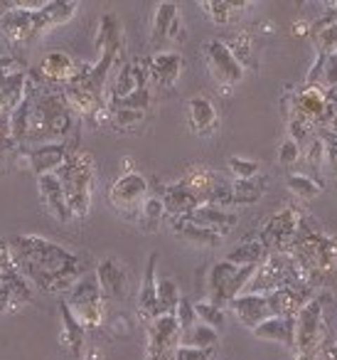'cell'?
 <instances>
[{"instance_id": "cell-41", "label": "cell", "mask_w": 337, "mask_h": 360, "mask_svg": "<svg viewBox=\"0 0 337 360\" xmlns=\"http://www.w3.org/2000/svg\"><path fill=\"white\" fill-rule=\"evenodd\" d=\"M116 40H124V30H121V22L114 13H106L104 18L99 20V30H96V47L99 52L104 50L109 42H116Z\"/></svg>"}, {"instance_id": "cell-58", "label": "cell", "mask_w": 337, "mask_h": 360, "mask_svg": "<svg viewBox=\"0 0 337 360\" xmlns=\"http://www.w3.org/2000/svg\"><path fill=\"white\" fill-rule=\"evenodd\" d=\"M0 274H3V269H0Z\"/></svg>"}, {"instance_id": "cell-13", "label": "cell", "mask_w": 337, "mask_h": 360, "mask_svg": "<svg viewBox=\"0 0 337 360\" xmlns=\"http://www.w3.org/2000/svg\"><path fill=\"white\" fill-rule=\"evenodd\" d=\"M99 286L104 291L106 301H124L128 294V271H126L124 262H119L116 257H106L96 264L94 269Z\"/></svg>"}, {"instance_id": "cell-15", "label": "cell", "mask_w": 337, "mask_h": 360, "mask_svg": "<svg viewBox=\"0 0 337 360\" xmlns=\"http://www.w3.org/2000/svg\"><path fill=\"white\" fill-rule=\"evenodd\" d=\"M138 316L145 321V326L153 319H158V252H150L148 264L143 271V281H140L138 291Z\"/></svg>"}, {"instance_id": "cell-5", "label": "cell", "mask_w": 337, "mask_h": 360, "mask_svg": "<svg viewBox=\"0 0 337 360\" xmlns=\"http://www.w3.org/2000/svg\"><path fill=\"white\" fill-rule=\"evenodd\" d=\"M67 306L74 311V316L86 326V328H99L106 321V296L99 286L96 274H84L74 286L70 289Z\"/></svg>"}, {"instance_id": "cell-14", "label": "cell", "mask_w": 337, "mask_h": 360, "mask_svg": "<svg viewBox=\"0 0 337 360\" xmlns=\"http://www.w3.org/2000/svg\"><path fill=\"white\" fill-rule=\"evenodd\" d=\"M317 291L308 289H298V286H278L276 291L266 296L268 299V309H271V316H283V319H296L300 314V309L308 304V301L315 296Z\"/></svg>"}, {"instance_id": "cell-8", "label": "cell", "mask_w": 337, "mask_h": 360, "mask_svg": "<svg viewBox=\"0 0 337 360\" xmlns=\"http://www.w3.org/2000/svg\"><path fill=\"white\" fill-rule=\"evenodd\" d=\"M145 200H148V180L138 170L121 173L114 180V186L109 188V202L114 205V210H119L128 220L140 217V207Z\"/></svg>"}, {"instance_id": "cell-29", "label": "cell", "mask_w": 337, "mask_h": 360, "mask_svg": "<svg viewBox=\"0 0 337 360\" xmlns=\"http://www.w3.org/2000/svg\"><path fill=\"white\" fill-rule=\"evenodd\" d=\"M62 94H65V101L70 104V109L74 111L79 119H86V116L94 114L99 106L106 104L104 96H99L96 91L86 89V86H62Z\"/></svg>"}, {"instance_id": "cell-52", "label": "cell", "mask_w": 337, "mask_h": 360, "mask_svg": "<svg viewBox=\"0 0 337 360\" xmlns=\"http://www.w3.org/2000/svg\"><path fill=\"white\" fill-rule=\"evenodd\" d=\"M322 91H335L337 89V55L325 60V72H322Z\"/></svg>"}, {"instance_id": "cell-55", "label": "cell", "mask_w": 337, "mask_h": 360, "mask_svg": "<svg viewBox=\"0 0 337 360\" xmlns=\"http://www.w3.org/2000/svg\"><path fill=\"white\" fill-rule=\"evenodd\" d=\"M293 35H296V37H310V22L296 20V22H293Z\"/></svg>"}, {"instance_id": "cell-48", "label": "cell", "mask_w": 337, "mask_h": 360, "mask_svg": "<svg viewBox=\"0 0 337 360\" xmlns=\"http://www.w3.org/2000/svg\"><path fill=\"white\" fill-rule=\"evenodd\" d=\"M325 141V168L332 173V178L337 180V131L330 129H317Z\"/></svg>"}, {"instance_id": "cell-20", "label": "cell", "mask_w": 337, "mask_h": 360, "mask_svg": "<svg viewBox=\"0 0 337 360\" xmlns=\"http://www.w3.org/2000/svg\"><path fill=\"white\" fill-rule=\"evenodd\" d=\"M170 230H173V235L178 237L180 242L192 245V247H219L224 242V237L219 235V232L207 230V227L197 225V222L190 220V217H175Z\"/></svg>"}, {"instance_id": "cell-6", "label": "cell", "mask_w": 337, "mask_h": 360, "mask_svg": "<svg viewBox=\"0 0 337 360\" xmlns=\"http://www.w3.org/2000/svg\"><path fill=\"white\" fill-rule=\"evenodd\" d=\"M303 212L305 210L300 205H286L278 212H273L266 220V225L258 230V242L268 252H283V255H288L293 250L298 230H300Z\"/></svg>"}, {"instance_id": "cell-35", "label": "cell", "mask_w": 337, "mask_h": 360, "mask_svg": "<svg viewBox=\"0 0 337 360\" xmlns=\"http://www.w3.org/2000/svg\"><path fill=\"white\" fill-rule=\"evenodd\" d=\"M79 11V3L74 0H47V6L42 8V15L47 20V27H62L72 20Z\"/></svg>"}, {"instance_id": "cell-39", "label": "cell", "mask_w": 337, "mask_h": 360, "mask_svg": "<svg viewBox=\"0 0 337 360\" xmlns=\"http://www.w3.org/2000/svg\"><path fill=\"white\" fill-rule=\"evenodd\" d=\"M286 124H288V139L296 141L300 148L312 139V136H315V131H317V126L310 124V121H308L305 116L298 114V111H291V116L286 119Z\"/></svg>"}, {"instance_id": "cell-36", "label": "cell", "mask_w": 337, "mask_h": 360, "mask_svg": "<svg viewBox=\"0 0 337 360\" xmlns=\"http://www.w3.org/2000/svg\"><path fill=\"white\" fill-rule=\"evenodd\" d=\"M180 18L178 13V6L175 3H160L158 8H155V18H153V42L155 45H160V42L168 40V32L170 27H173V22Z\"/></svg>"}, {"instance_id": "cell-4", "label": "cell", "mask_w": 337, "mask_h": 360, "mask_svg": "<svg viewBox=\"0 0 337 360\" xmlns=\"http://www.w3.org/2000/svg\"><path fill=\"white\" fill-rule=\"evenodd\" d=\"M256 269L258 266H237L227 259L214 262L207 271V296L204 299L222 309H229V304L246 291V284L251 281Z\"/></svg>"}, {"instance_id": "cell-26", "label": "cell", "mask_w": 337, "mask_h": 360, "mask_svg": "<svg viewBox=\"0 0 337 360\" xmlns=\"http://www.w3.org/2000/svg\"><path fill=\"white\" fill-rule=\"evenodd\" d=\"M258 340H271L281 343L286 348H293L296 343V319H283V316H268L263 323H258L251 330Z\"/></svg>"}, {"instance_id": "cell-54", "label": "cell", "mask_w": 337, "mask_h": 360, "mask_svg": "<svg viewBox=\"0 0 337 360\" xmlns=\"http://www.w3.org/2000/svg\"><path fill=\"white\" fill-rule=\"evenodd\" d=\"M22 70V65L18 60H13V57H3L0 55V84L8 79V77L13 75V72Z\"/></svg>"}, {"instance_id": "cell-21", "label": "cell", "mask_w": 337, "mask_h": 360, "mask_svg": "<svg viewBox=\"0 0 337 360\" xmlns=\"http://www.w3.org/2000/svg\"><path fill=\"white\" fill-rule=\"evenodd\" d=\"M37 191L42 195V202L47 205V210L57 217L60 222H70V207H67V195L62 188V180L57 178V173H47L42 178H37Z\"/></svg>"}, {"instance_id": "cell-12", "label": "cell", "mask_w": 337, "mask_h": 360, "mask_svg": "<svg viewBox=\"0 0 337 360\" xmlns=\"http://www.w3.org/2000/svg\"><path fill=\"white\" fill-rule=\"evenodd\" d=\"M72 153L74 150L67 143H42V146H22L20 148V158L25 160L27 168L37 178H42L47 173H57Z\"/></svg>"}, {"instance_id": "cell-17", "label": "cell", "mask_w": 337, "mask_h": 360, "mask_svg": "<svg viewBox=\"0 0 337 360\" xmlns=\"http://www.w3.org/2000/svg\"><path fill=\"white\" fill-rule=\"evenodd\" d=\"M229 311L239 319V323H244L246 328H256L258 323L271 316V309H268V299L261 294H239L237 299L229 304Z\"/></svg>"}, {"instance_id": "cell-28", "label": "cell", "mask_w": 337, "mask_h": 360, "mask_svg": "<svg viewBox=\"0 0 337 360\" xmlns=\"http://www.w3.org/2000/svg\"><path fill=\"white\" fill-rule=\"evenodd\" d=\"M190 220H194L197 225L207 227L212 232H219V235H227L234 225H239V215L232 210H224V207H214V205H199L192 215H187Z\"/></svg>"}, {"instance_id": "cell-51", "label": "cell", "mask_w": 337, "mask_h": 360, "mask_svg": "<svg viewBox=\"0 0 337 360\" xmlns=\"http://www.w3.org/2000/svg\"><path fill=\"white\" fill-rule=\"evenodd\" d=\"M173 360H217V350L190 348V345H178Z\"/></svg>"}, {"instance_id": "cell-50", "label": "cell", "mask_w": 337, "mask_h": 360, "mask_svg": "<svg viewBox=\"0 0 337 360\" xmlns=\"http://www.w3.org/2000/svg\"><path fill=\"white\" fill-rule=\"evenodd\" d=\"M175 319H178V323L183 330H187L190 326L197 323L199 319H197V311H194V301H190L187 296H183L180 304H178V309H175Z\"/></svg>"}, {"instance_id": "cell-45", "label": "cell", "mask_w": 337, "mask_h": 360, "mask_svg": "<svg viewBox=\"0 0 337 360\" xmlns=\"http://www.w3.org/2000/svg\"><path fill=\"white\" fill-rule=\"evenodd\" d=\"M150 86L148 89H133L128 96H124L121 101H116L111 109H131V111H145L150 106Z\"/></svg>"}, {"instance_id": "cell-18", "label": "cell", "mask_w": 337, "mask_h": 360, "mask_svg": "<svg viewBox=\"0 0 337 360\" xmlns=\"http://www.w3.org/2000/svg\"><path fill=\"white\" fill-rule=\"evenodd\" d=\"M160 198H163V205H165V212L170 217H187L197 210L202 202L199 198L194 195L190 188H185L183 183H170V186H163L160 188Z\"/></svg>"}, {"instance_id": "cell-25", "label": "cell", "mask_w": 337, "mask_h": 360, "mask_svg": "<svg viewBox=\"0 0 337 360\" xmlns=\"http://www.w3.org/2000/svg\"><path fill=\"white\" fill-rule=\"evenodd\" d=\"M219 40L232 50V55L237 57L239 65H242L244 70H258L261 60H258V47H256V37H253V32L234 30V32H229V35L219 37Z\"/></svg>"}, {"instance_id": "cell-47", "label": "cell", "mask_w": 337, "mask_h": 360, "mask_svg": "<svg viewBox=\"0 0 337 360\" xmlns=\"http://www.w3.org/2000/svg\"><path fill=\"white\" fill-rule=\"evenodd\" d=\"M303 158V148L296 143L293 139H283V143L278 146V165L281 168H293V165H298V160Z\"/></svg>"}, {"instance_id": "cell-34", "label": "cell", "mask_w": 337, "mask_h": 360, "mask_svg": "<svg viewBox=\"0 0 337 360\" xmlns=\"http://www.w3.org/2000/svg\"><path fill=\"white\" fill-rule=\"evenodd\" d=\"M234 191V205H256L258 200L266 193V178L258 175V178H249V180H234L232 183Z\"/></svg>"}, {"instance_id": "cell-44", "label": "cell", "mask_w": 337, "mask_h": 360, "mask_svg": "<svg viewBox=\"0 0 337 360\" xmlns=\"http://www.w3.org/2000/svg\"><path fill=\"white\" fill-rule=\"evenodd\" d=\"M227 163H229V170L234 173V180H249V178H258V175H261V165H258V160L242 158V155H232Z\"/></svg>"}, {"instance_id": "cell-27", "label": "cell", "mask_w": 337, "mask_h": 360, "mask_svg": "<svg viewBox=\"0 0 337 360\" xmlns=\"http://www.w3.org/2000/svg\"><path fill=\"white\" fill-rule=\"evenodd\" d=\"M74 67H77V62L72 60L67 52H50V55L42 57L37 70H40L42 79H45L47 84L65 86L67 82L72 79V75H74Z\"/></svg>"}, {"instance_id": "cell-16", "label": "cell", "mask_w": 337, "mask_h": 360, "mask_svg": "<svg viewBox=\"0 0 337 360\" xmlns=\"http://www.w3.org/2000/svg\"><path fill=\"white\" fill-rule=\"evenodd\" d=\"M60 319H62V345H65L72 358L81 360L86 350V330L89 328L77 319L74 311L67 306V301L60 304Z\"/></svg>"}, {"instance_id": "cell-38", "label": "cell", "mask_w": 337, "mask_h": 360, "mask_svg": "<svg viewBox=\"0 0 337 360\" xmlns=\"http://www.w3.org/2000/svg\"><path fill=\"white\" fill-rule=\"evenodd\" d=\"M168 215L165 212V205H163V198L160 195H148V200L143 202V207H140V227H143V232H155L160 227V220Z\"/></svg>"}, {"instance_id": "cell-56", "label": "cell", "mask_w": 337, "mask_h": 360, "mask_svg": "<svg viewBox=\"0 0 337 360\" xmlns=\"http://www.w3.org/2000/svg\"><path fill=\"white\" fill-rule=\"evenodd\" d=\"M185 37V30H183V20H175L173 22V27H170V32H168V40H173V42H178V40H183Z\"/></svg>"}, {"instance_id": "cell-2", "label": "cell", "mask_w": 337, "mask_h": 360, "mask_svg": "<svg viewBox=\"0 0 337 360\" xmlns=\"http://www.w3.org/2000/svg\"><path fill=\"white\" fill-rule=\"evenodd\" d=\"M327 294L317 291L296 316V343H293V360H320L327 345V321H325Z\"/></svg>"}, {"instance_id": "cell-24", "label": "cell", "mask_w": 337, "mask_h": 360, "mask_svg": "<svg viewBox=\"0 0 337 360\" xmlns=\"http://www.w3.org/2000/svg\"><path fill=\"white\" fill-rule=\"evenodd\" d=\"M150 67V82L158 86H173L183 75L185 60L178 52H155L148 60Z\"/></svg>"}, {"instance_id": "cell-53", "label": "cell", "mask_w": 337, "mask_h": 360, "mask_svg": "<svg viewBox=\"0 0 337 360\" xmlns=\"http://www.w3.org/2000/svg\"><path fill=\"white\" fill-rule=\"evenodd\" d=\"M15 148L13 143V136H11V124H8L6 116H0V155L6 153V150Z\"/></svg>"}, {"instance_id": "cell-31", "label": "cell", "mask_w": 337, "mask_h": 360, "mask_svg": "<svg viewBox=\"0 0 337 360\" xmlns=\"http://www.w3.org/2000/svg\"><path fill=\"white\" fill-rule=\"evenodd\" d=\"M219 340H222L219 330H214L212 326L202 323V321L190 326V328L183 330V335H180V345H190V348H202V350H217Z\"/></svg>"}, {"instance_id": "cell-42", "label": "cell", "mask_w": 337, "mask_h": 360, "mask_svg": "<svg viewBox=\"0 0 337 360\" xmlns=\"http://www.w3.org/2000/svg\"><path fill=\"white\" fill-rule=\"evenodd\" d=\"M180 299H183V294H180L178 284H175L173 279H158V311L160 314H175Z\"/></svg>"}, {"instance_id": "cell-46", "label": "cell", "mask_w": 337, "mask_h": 360, "mask_svg": "<svg viewBox=\"0 0 337 360\" xmlns=\"http://www.w3.org/2000/svg\"><path fill=\"white\" fill-rule=\"evenodd\" d=\"M204 205H214V207H224V210H229V207H234V191H232V183H227V180H219L217 186H214V191L209 193L207 202Z\"/></svg>"}, {"instance_id": "cell-22", "label": "cell", "mask_w": 337, "mask_h": 360, "mask_svg": "<svg viewBox=\"0 0 337 360\" xmlns=\"http://www.w3.org/2000/svg\"><path fill=\"white\" fill-rule=\"evenodd\" d=\"M310 42L315 47V55H337V11H327L320 20L310 22Z\"/></svg>"}, {"instance_id": "cell-9", "label": "cell", "mask_w": 337, "mask_h": 360, "mask_svg": "<svg viewBox=\"0 0 337 360\" xmlns=\"http://www.w3.org/2000/svg\"><path fill=\"white\" fill-rule=\"evenodd\" d=\"M204 62H207L212 79L217 82L224 91L234 89V86L244 79V75H246V70L239 65V60L232 55V50H229L219 37H214V40H209L207 45H204Z\"/></svg>"}, {"instance_id": "cell-30", "label": "cell", "mask_w": 337, "mask_h": 360, "mask_svg": "<svg viewBox=\"0 0 337 360\" xmlns=\"http://www.w3.org/2000/svg\"><path fill=\"white\" fill-rule=\"evenodd\" d=\"M219 180H222V175L219 173H214V170H209V168H202V165H197V168H192V170H187L185 173V178L180 180L185 188H190V191L194 193V195L199 198V202H207V198H209V193L214 191V186H217Z\"/></svg>"}, {"instance_id": "cell-11", "label": "cell", "mask_w": 337, "mask_h": 360, "mask_svg": "<svg viewBox=\"0 0 337 360\" xmlns=\"http://www.w3.org/2000/svg\"><path fill=\"white\" fill-rule=\"evenodd\" d=\"M145 333H148L145 355H175L183 328H180L175 314H160L158 319L145 326Z\"/></svg>"}, {"instance_id": "cell-49", "label": "cell", "mask_w": 337, "mask_h": 360, "mask_svg": "<svg viewBox=\"0 0 337 360\" xmlns=\"http://www.w3.org/2000/svg\"><path fill=\"white\" fill-rule=\"evenodd\" d=\"M145 111H131V109H114V119H111V126L121 131H131L136 126L143 124Z\"/></svg>"}, {"instance_id": "cell-1", "label": "cell", "mask_w": 337, "mask_h": 360, "mask_svg": "<svg viewBox=\"0 0 337 360\" xmlns=\"http://www.w3.org/2000/svg\"><path fill=\"white\" fill-rule=\"evenodd\" d=\"M15 269L35 289L47 294L70 291L84 276V257L40 235H20L11 240Z\"/></svg>"}, {"instance_id": "cell-43", "label": "cell", "mask_w": 337, "mask_h": 360, "mask_svg": "<svg viewBox=\"0 0 337 360\" xmlns=\"http://www.w3.org/2000/svg\"><path fill=\"white\" fill-rule=\"evenodd\" d=\"M303 160H305L312 170L325 168V141H322L320 131H315V136L303 146Z\"/></svg>"}, {"instance_id": "cell-3", "label": "cell", "mask_w": 337, "mask_h": 360, "mask_svg": "<svg viewBox=\"0 0 337 360\" xmlns=\"http://www.w3.org/2000/svg\"><path fill=\"white\" fill-rule=\"evenodd\" d=\"M67 195L72 220H84L91 210V186H94V158L86 150H77L57 170Z\"/></svg>"}, {"instance_id": "cell-33", "label": "cell", "mask_w": 337, "mask_h": 360, "mask_svg": "<svg viewBox=\"0 0 337 360\" xmlns=\"http://www.w3.org/2000/svg\"><path fill=\"white\" fill-rule=\"evenodd\" d=\"M268 255H271V252H268L256 237V240H249V242H244V245L229 250L224 259L232 262V264H237V266H258Z\"/></svg>"}, {"instance_id": "cell-57", "label": "cell", "mask_w": 337, "mask_h": 360, "mask_svg": "<svg viewBox=\"0 0 337 360\" xmlns=\"http://www.w3.org/2000/svg\"><path fill=\"white\" fill-rule=\"evenodd\" d=\"M81 360H104V353H101L96 345H86V350H84V358Z\"/></svg>"}, {"instance_id": "cell-40", "label": "cell", "mask_w": 337, "mask_h": 360, "mask_svg": "<svg viewBox=\"0 0 337 360\" xmlns=\"http://www.w3.org/2000/svg\"><path fill=\"white\" fill-rule=\"evenodd\" d=\"M194 311H197V319L202 321V323L212 326L214 330H222L224 326H227V311H224L222 306L212 304V301H207V299L194 301Z\"/></svg>"}, {"instance_id": "cell-23", "label": "cell", "mask_w": 337, "mask_h": 360, "mask_svg": "<svg viewBox=\"0 0 337 360\" xmlns=\"http://www.w3.org/2000/svg\"><path fill=\"white\" fill-rule=\"evenodd\" d=\"M187 121L192 134L197 136H212L219 126L217 106L207 96H192L187 101Z\"/></svg>"}, {"instance_id": "cell-10", "label": "cell", "mask_w": 337, "mask_h": 360, "mask_svg": "<svg viewBox=\"0 0 337 360\" xmlns=\"http://www.w3.org/2000/svg\"><path fill=\"white\" fill-rule=\"evenodd\" d=\"M288 279H291V255L271 252V255L258 264V269L253 271L251 281L246 284L244 294L268 296L271 291H276L278 286H286Z\"/></svg>"}, {"instance_id": "cell-32", "label": "cell", "mask_w": 337, "mask_h": 360, "mask_svg": "<svg viewBox=\"0 0 337 360\" xmlns=\"http://www.w3.org/2000/svg\"><path fill=\"white\" fill-rule=\"evenodd\" d=\"M246 6H249V3H237V0H204L199 8H202L204 15H207L214 25L227 27V25H232V22H234V15H237V13H242Z\"/></svg>"}, {"instance_id": "cell-19", "label": "cell", "mask_w": 337, "mask_h": 360, "mask_svg": "<svg viewBox=\"0 0 337 360\" xmlns=\"http://www.w3.org/2000/svg\"><path fill=\"white\" fill-rule=\"evenodd\" d=\"M325 109H327V94L320 86H303V89H298L293 94V111L305 116L317 129H320L322 119H325Z\"/></svg>"}, {"instance_id": "cell-7", "label": "cell", "mask_w": 337, "mask_h": 360, "mask_svg": "<svg viewBox=\"0 0 337 360\" xmlns=\"http://www.w3.org/2000/svg\"><path fill=\"white\" fill-rule=\"evenodd\" d=\"M47 30L50 27H47L42 11H22V8H13V3H8L0 15V32L18 47L35 45Z\"/></svg>"}, {"instance_id": "cell-37", "label": "cell", "mask_w": 337, "mask_h": 360, "mask_svg": "<svg viewBox=\"0 0 337 360\" xmlns=\"http://www.w3.org/2000/svg\"><path fill=\"white\" fill-rule=\"evenodd\" d=\"M286 186L298 200H312V198H317L322 193L320 180L310 178V175H305V173H288Z\"/></svg>"}]
</instances>
